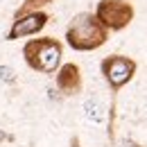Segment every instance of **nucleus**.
Masks as SVG:
<instances>
[{"instance_id":"f03ea898","label":"nucleus","mask_w":147,"mask_h":147,"mask_svg":"<svg viewBox=\"0 0 147 147\" xmlns=\"http://www.w3.org/2000/svg\"><path fill=\"white\" fill-rule=\"evenodd\" d=\"M23 57L36 73L52 75L61 66V43L57 38H30L23 48Z\"/></svg>"},{"instance_id":"6e6552de","label":"nucleus","mask_w":147,"mask_h":147,"mask_svg":"<svg viewBox=\"0 0 147 147\" xmlns=\"http://www.w3.org/2000/svg\"><path fill=\"white\" fill-rule=\"evenodd\" d=\"M0 82L2 84H14L16 82V75L11 66H0Z\"/></svg>"},{"instance_id":"7ed1b4c3","label":"nucleus","mask_w":147,"mask_h":147,"mask_svg":"<svg viewBox=\"0 0 147 147\" xmlns=\"http://www.w3.org/2000/svg\"><path fill=\"white\" fill-rule=\"evenodd\" d=\"M95 16L107 30H122L134 18V7L127 0H100Z\"/></svg>"},{"instance_id":"f257e3e1","label":"nucleus","mask_w":147,"mask_h":147,"mask_svg":"<svg viewBox=\"0 0 147 147\" xmlns=\"http://www.w3.org/2000/svg\"><path fill=\"white\" fill-rule=\"evenodd\" d=\"M107 32H109V30L97 20L95 14L84 11V14H77V16L70 20V25H68V30H66V38H68V45H70V48L88 52V50L100 48V45L107 41Z\"/></svg>"},{"instance_id":"423d86ee","label":"nucleus","mask_w":147,"mask_h":147,"mask_svg":"<svg viewBox=\"0 0 147 147\" xmlns=\"http://www.w3.org/2000/svg\"><path fill=\"white\" fill-rule=\"evenodd\" d=\"M82 88V75L75 63H63L57 70V91L63 95H75Z\"/></svg>"},{"instance_id":"0eeeda50","label":"nucleus","mask_w":147,"mask_h":147,"mask_svg":"<svg viewBox=\"0 0 147 147\" xmlns=\"http://www.w3.org/2000/svg\"><path fill=\"white\" fill-rule=\"evenodd\" d=\"M84 113H86V118H88L91 122H97V125L104 122V118H107V111L102 107V102L95 100V97H91V100L84 102Z\"/></svg>"},{"instance_id":"20e7f679","label":"nucleus","mask_w":147,"mask_h":147,"mask_svg":"<svg viewBox=\"0 0 147 147\" xmlns=\"http://www.w3.org/2000/svg\"><path fill=\"white\" fill-rule=\"evenodd\" d=\"M102 75L104 79L109 82V86L113 91L122 88L125 84L131 82V77L136 75V61L129 59V57H120V55H113L107 57L102 61Z\"/></svg>"},{"instance_id":"1a4fd4ad","label":"nucleus","mask_w":147,"mask_h":147,"mask_svg":"<svg viewBox=\"0 0 147 147\" xmlns=\"http://www.w3.org/2000/svg\"><path fill=\"white\" fill-rule=\"evenodd\" d=\"M48 2H52V0H25V5H30V7H41V5H48Z\"/></svg>"},{"instance_id":"39448f33","label":"nucleus","mask_w":147,"mask_h":147,"mask_svg":"<svg viewBox=\"0 0 147 147\" xmlns=\"http://www.w3.org/2000/svg\"><path fill=\"white\" fill-rule=\"evenodd\" d=\"M48 25V14L43 11H27L14 20L9 34H7V41H16V38H25L32 36V34H38L43 27Z\"/></svg>"}]
</instances>
